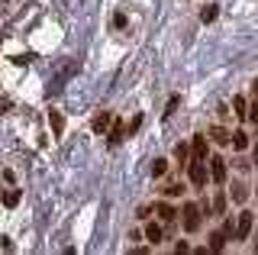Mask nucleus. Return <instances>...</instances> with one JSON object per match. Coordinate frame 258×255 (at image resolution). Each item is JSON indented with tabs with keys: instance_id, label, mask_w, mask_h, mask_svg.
<instances>
[{
	"instance_id": "1",
	"label": "nucleus",
	"mask_w": 258,
	"mask_h": 255,
	"mask_svg": "<svg viewBox=\"0 0 258 255\" xmlns=\"http://www.w3.org/2000/svg\"><path fill=\"white\" fill-rule=\"evenodd\" d=\"M181 217H184V229H187V233H197L200 223H204V207H197V204H184Z\"/></svg>"
},
{
	"instance_id": "2",
	"label": "nucleus",
	"mask_w": 258,
	"mask_h": 255,
	"mask_svg": "<svg viewBox=\"0 0 258 255\" xmlns=\"http://www.w3.org/2000/svg\"><path fill=\"white\" fill-rule=\"evenodd\" d=\"M187 178H190V184H194V187H207V181H210L207 162H190V168H187Z\"/></svg>"
},
{
	"instance_id": "3",
	"label": "nucleus",
	"mask_w": 258,
	"mask_h": 255,
	"mask_svg": "<svg viewBox=\"0 0 258 255\" xmlns=\"http://www.w3.org/2000/svg\"><path fill=\"white\" fill-rule=\"evenodd\" d=\"M252 226H255V217L248 210H242L239 220H236V239H248L252 236Z\"/></svg>"
},
{
	"instance_id": "4",
	"label": "nucleus",
	"mask_w": 258,
	"mask_h": 255,
	"mask_svg": "<svg viewBox=\"0 0 258 255\" xmlns=\"http://www.w3.org/2000/svg\"><path fill=\"white\" fill-rule=\"evenodd\" d=\"M210 181H213V184H223L226 181V158L223 155L210 158Z\"/></svg>"
},
{
	"instance_id": "5",
	"label": "nucleus",
	"mask_w": 258,
	"mask_h": 255,
	"mask_svg": "<svg viewBox=\"0 0 258 255\" xmlns=\"http://www.w3.org/2000/svg\"><path fill=\"white\" fill-rule=\"evenodd\" d=\"M110 126H113V113H110V110H103V113H97V116H94L91 130L97 133V136H107V133H110Z\"/></svg>"
},
{
	"instance_id": "6",
	"label": "nucleus",
	"mask_w": 258,
	"mask_h": 255,
	"mask_svg": "<svg viewBox=\"0 0 258 255\" xmlns=\"http://www.w3.org/2000/svg\"><path fill=\"white\" fill-rule=\"evenodd\" d=\"M190 158H194V162H207V136H194V142H190Z\"/></svg>"
},
{
	"instance_id": "7",
	"label": "nucleus",
	"mask_w": 258,
	"mask_h": 255,
	"mask_svg": "<svg viewBox=\"0 0 258 255\" xmlns=\"http://www.w3.org/2000/svg\"><path fill=\"white\" fill-rule=\"evenodd\" d=\"M210 142H216V146H232V133L223 130V126H213V130H210Z\"/></svg>"
},
{
	"instance_id": "8",
	"label": "nucleus",
	"mask_w": 258,
	"mask_h": 255,
	"mask_svg": "<svg viewBox=\"0 0 258 255\" xmlns=\"http://www.w3.org/2000/svg\"><path fill=\"white\" fill-rule=\"evenodd\" d=\"M155 213H158V220H165V223H174L177 220V210H174L171 204H165V201L155 204Z\"/></svg>"
},
{
	"instance_id": "9",
	"label": "nucleus",
	"mask_w": 258,
	"mask_h": 255,
	"mask_svg": "<svg viewBox=\"0 0 258 255\" xmlns=\"http://www.w3.org/2000/svg\"><path fill=\"white\" fill-rule=\"evenodd\" d=\"M48 126H52V136H61L64 133V116L58 110H48Z\"/></svg>"
},
{
	"instance_id": "10",
	"label": "nucleus",
	"mask_w": 258,
	"mask_h": 255,
	"mask_svg": "<svg viewBox=\"0 0 258 255\" xmlns=\"http://www.w3.org/2000/svg\"><path fill=\"white\" fill-rule=\"evenodd\" d=\"M145 239H149L152 245H158L161 239H165V229H161V223H149V226H145Z\"/></svg>"
},
{
	"instance_id": "11",
	"label": "nucleus",
	"mask_w": 258,
	"mask_h": 255,
	"mask_svg": "<svg viewBox=\"0 0 258 255\" xmlns=\"http://www.w3.org/2000/svg\"><path fill=\"white\" fill-rule=\"evenodd\" d=\"M123 139H126V126L123 123H113L110 133H107V142H110V146H119Z\"/></svg>"
},
{
	"instance_id": "12",
	"label": "nucleus",
	"mask_w": 258,
	"mask_h": 255,
	"mask_svg": "<svg viewBox=\"0 0 258 255\" xmlns=\"http://www.w3.org/2000/svg\"><path fill=\"white\" fill-rule=\"evenodd\" d=\"M223 213H226V194L220 190V194L210 201V217H223Z\"/></svg>"
},
{
	"instance_id": "13",
	"label": "nucleus",
	"mask_w": 258,
	"mask_h": 255,
	"mask_svg": "<svg viewBox=\"0 0 258 255\" xmlns=\"http://www.w3.org/2000/svg\"><path fill=\"white\" fill-rule=\"evenodd\" d=\"M232 201H236V204H245V201H248V184L232 181Z\"/></svg>"
},
{
	"instance_id": "14",
	"label": "nucleus",
	"mask_w": 258,
	"mask_h": 255,
	"mask_svg": "<svg viewBox=\"0 0 258 255\" xmlns=\"http://www.w3.org/2000/svg\"><path fill=\"white\" fill-rule=\"evenodd\" d=\"M226 239H229V236H226L223 229H220V233H210V252H223L226 249Z\"/></svg>"
},
{
	"instance_id": "15",
	"label": "nucleus",
	"mask_w": 258,
	"mask_h": 255,
	"mask_svg": "<svg viewBox=\"0 0 258 255\" xmlns=\"http://www.w3.org/2000/svg\"><path fill=\"white\" fill-rule=\"evenodd\" d=\"M20 197H23V190H20V187H10V190H4V207H10V210H13V207L20 204Z\"/></svg>"
},
{
	"instance_id": "16",
	"label": "nucleus",
	"mask_w": 258,
	"mask_h": 255,
	"mask_svg": "<svg viewBox=\"0 0 258 255\" xmlns=\"http://www.w3.org/2000/svg\"><path fill=\"white\" fill-rule=\"evenodd\" d=\"M216 17H220V7L216 4H207L204 10H200V23H213Z\"/></svg>"
},
{
	"instance_id": "17",
	"label": "nucleus",
	"mask_w": 258,
	"mask_h": 255,
	"mask_svg": "<svg viewBox=\"0 0 258 255\" xmlns=\"http://www.w3.org/2000/svg\"><path fill=\"white\" fill-rule=\"evenodd\" d=\"M232 149H236V152H245V149H248V136L242 130L232 133Z\"/></svg>"
},
{
	"instance_id": "18",
	"label": "nucleus",
	"mask_w": 258,
	"mask_h": 255,
	"mask_svg": "<svg viewBox=\"0 0 258 255\" xmlns=\"http://www.w3.org/2000/svg\"><path fill=\"white\" fill-rule=\"evenodd\" d=\"M174 158H177L181 165L190 158V146H187V142H177V146H174Z\"/></svg>"
},
{
	"instance_id": "19",
	"label": "nucleus",
	"mask_w": 258,
	"mask_h": 255,
	"mask_svg": "<svg viewBox=\"0 0 258 255\" xmlns=\"http://www.w3.org/2000/svg\"><path fill=\"white\" fill-rule=\"evenodd\" d=\"M165 171H168V162L165 158H155L152 162V178H165Z\"/></svg>"
},
{
	"instance_id": "20",
	"label": "nucleus",
	"mask_w": 258,
	"mask_h": 255,
	"mask_svg": "<svg viewBox=\"0 0 258 255\" xmlns=\"http://www.w3.org/2000/svg\"><path fill=\"white\" fill-rule=\"evenodd\" d=\"M232 113H236V116L248 113V110H245V97H232Z\"/></svg>"
},
{
	"instance_id": "21",
	"label": "nucleus",
	"mask_w": 258,
	"mask_h": 255,
	"mask_svg": "<svg viewBox=\"0 0 258 255\" xmlns=\"http://www.w3.org/2000/svg\"><path fill=\"white\" fill-rule=\"evenodd\" d=\"M165 194H168V197H181L184 187H181V184H165Z\"/></svg>"
},
{
	"instance_id": "22",
	"label": "nucleus",
	"mask_w": 258,
	"mask_h": 255,
	"mask_svg": "<svg viewBox=\"0 0 258 255\" xmlns=\"http://www.w3.org/2000/svg\"><path fill=\"white\" fill-rule=\"evenodd\" d=\"M223 233L236 239V223H232V217H226V223H223Z\"/></svg>"
},
{
	"instance_id": "23",
	"label": "nucleus",
	"mask_w": 258,
	"mask_h": 255,
	"mask_svg": "<svg viewBox=\"0 0 258 255\" xmlns=\"http://www.w3.org/2000/svg\"><path fill=\"white\" fill-rule=\"evenodd\" d=\"M177 103H181V97H177V94H174V97L168 100V107H165V116H171V113H174V110H177Z\"/></svg>"
},
{
	"instance_id": "24",
	"label": "nucleus",
	"mask_w": 258,
	"mask_h": 255,
	"mask_svg": "<svg viewBox=\"0 0 258 255\" xmlns=\"http://www.w3.org/2000/svg\"><path fill=\"white\" fill-rule=\"evenodd\" d=\"M139 126H142V116H133V123H129V126H126V136H133V133H136V130H139Z\"/></svg>"
},
{
	"instance_id": "25",
	"label": "nucleus",
	"mask_w": 258,
	"mask_h": 255,
	"mask_svg": "<svg viewBox=\"0 0 258 255\" xmlns=\"http://www.w3.org/2000/svg\"><path fill=\"white\" fill-rule=\"evenodd\" d=\"M113 26L123 29V26H126V13H113Z\"/></svg>"
},
{
	"instance_id": "26",
	"label": "nucleus",
	"mask_w": 258,
	"mask_h": 255,
	"mask_svg": "<svg viewBox=\"0 0 258 255\" xmlns=\"http://www.w3.org/2000/svg\"><path fill=\"white\" fill-rule=\"evenodd\" d=\"M245 119H252V123H258V100L248 107V113H245Z\"/></svg>"
},
{
	"instance_id": "27",
	"label": "nucleus",
	"mask_w": 258,
	"mask_h": 255,
	"mask_svg": "<svg viewBox=\"0 0 258 255\" xmlns=\"http://www.w3.org/2000/svg\"><path fill=\"white\" fill-rule=\"evenodd\" d=\"M13 65H29V55H13Z\"/></svg>"
},
{
	"instance_id": "28",
	"label": "nucleus",
	"mask_w": 258,
	"mask_h": 255,
	"mask_svg": "<svg viewBox=\"0 0 258 255\" xmlns=\"http://www.w3.org/2000/svg\"><path fill=\"white\" fill-rule=\"evenodd\" d=\"M136 217H139V220H149L152 210H149V207H139V213H136Z\"/></svg>"
},
{
	"instance_id": "29",
	"label": "nucleus",
	"mask_w": 258,
	"mask_h": 255,
	"mask_svg": "<svg viewBox=\"0 0 258 255\" xmlns=\"http://www.w3.org/2000/svg\"><path fill=\"white\" fill-rule=\"evenodd\" d=\"M7 107H10V100H0V113H7Z\"/></svg>"
},
{
	"instance_id": "30",
	"label": "nucleus",
	"mask_w": 258,
	"mask_h": 255,
	"mask_svg": "<svg viewBox=\"0 0 258 255\" xmlns=\"http://www.w3.org/2000/svg\"><path fill=\"white\" fill-rule=\"evenodd\" d=\"M252 162H255V165H258V146H255V149H252Z\"/></svg>"
},
{
	"instance_id": "31",
	"label": "nucleus",
	"mask_w": 258,
	"mask_h": 255,
	"mask_svg": "<svg viewBox=\"0 0 258 255\" xmlns=\"http://www.w3.org/2000/svg\"><path fill=\"white\" fill-rule=\"evenodd\" d=\"M252 91H255V94H258V78H255V81H252Z\"/></svg>"
}]
</instances>
